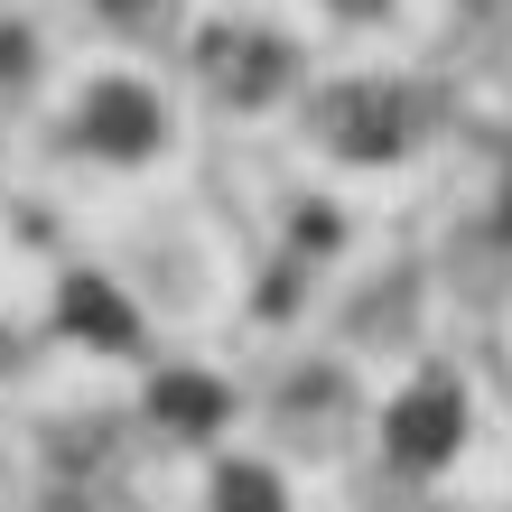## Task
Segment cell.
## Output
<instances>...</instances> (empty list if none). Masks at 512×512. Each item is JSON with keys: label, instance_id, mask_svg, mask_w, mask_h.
Segmentation results:
<instances>
[{"label": "cell", "instance_id": "cell-1", "mask_svg": "<svg viewBox=\"0 0 512 512\" xmlns=\"http://www.w3.org/2000/svg\"><path fill=\"white\" fill-rule=\"evenodd\" d=\"M419 94L410 84H382V75H364V84H336V94L317 103V140L336 149V159H401V149L419 140Z\"/></svg>", "mask_w": 512, "mask_h": 512}, {"label": "cell", "instance_id": "cell-2", "mask_svg": "<svg viewBox=\"0 0 512 512\" xmlns=\"http://www.w3.org/2000/svg\"><path fill=\"white\" fill-rule=\"evenodd\" d=\"M457 438H466V391L447 373H419L401 401H391V419H382L391 466H410V475H438L447 457H457Z\"/></svg>", "mask_w": 512, "mask_h": 512}, {"label": "cell", "instance_id": "cell-3", "mask_svg": "<svg viewBox=\"0 0 512 512\" xmlns=\"http://www.w3.org/2000/svg\"><path fill=\"white\" fill-rule=\"evenodd\" d=\"M196 66H205V84H215L224 103H270L289 84V38H270V28H243V19H224V28H205L196 38Z\"/></svg>", "mask_w": 512, "mask_h": 512}, {"label": "cell", "instance_id": "cell-4", "mask_svg": "<svg viewBox=\"0 0 512 512\" xmlns=\"http://www.w3.org/2000/svg\"><path fill=\"white\" fill-rule=\"evenodd\" d=\"M159 94H149V84H131V75H103L94 94L75 103V140L84 149H103V159H149V149H159Z\"/></svg>", "mask_w": 512, "mask_h": 512}, {"label": "cell", "instance_id": "cell-5", "mask_svg": "<svg viewBox=\"0 0 512 512\" xmlns=\"http://www.w3.org/2000/svg\"><path fill=\"white\" fill-rule=\"evenodd\" d=\"M205 512H289V494H280V475H270V466L224 457L215 485H205Z\"/></svg>", "mask_w": 512, "mask_h": 512}, {"label": "cell", "instance_id": "cell-6", "mask_svg": "<svg viewBox=\"0 0 512 512\" xmlns=\"http://www.w3.org/2000/svg\"><path fill=\"white\" fill-rule=\"evenodd\" d=\"M159 419H168V429H196V438H215V419H224V382L168 373V382H159Z\"/></svg>", "mask_w": 512, "mask_h": 512}, {"label": "cell", "instance_id": "cell-7", "mask_svg": "<svg viewBox=\"0 0 512 512\" xmlns=\"http://www.w3.org/2000/svg\"><path fill=\"white\" fill-rule=\"evenodd\" d=\"M66 317L84 326V336H131V317L103 298V280H75V289H66Z\"/></svg>", "mask_w": 512, "mask_h": 512}, {"label": "cell", "instance_id": "cell-8", "mask_svg": "<svg viewBox=\"0 0 512 512\" xmlns=\"http://www.w3.org/2000/svg\"><path fill=\"white\" fill-rule=\"evenodd\" d=\"M326 10H345V19H382L391 0H326Z\"/></svg>", "mask_w": 512, "mask_h": 512}, {"label": "cell", "instance_id": "cell-9", "mask_svg": "<svg viewBox=\"0 0 512 512\" xmlns=\"http://www.w3.org/2000/svg\"><path fill=\"white\" fill-rule=\"evenodd\" d=\"M103 10H112V19H149L159 0H103Z\"/></svg>", "mask_w": 512, "mask_h": 512}, {"label": "cell", "instance_id": "cell-10", "mask_svg": "<svg viewBox=\"0 0 512 512\" xmlns=\"http://www.w3.org/2000/svg\"><path fill=\"white\" fill-rule=\"evenodd\" d=\"M485 10H503V0H485Z\"/></svg>", "mask_w": 512, "mask_h": 512}]
</instances>
